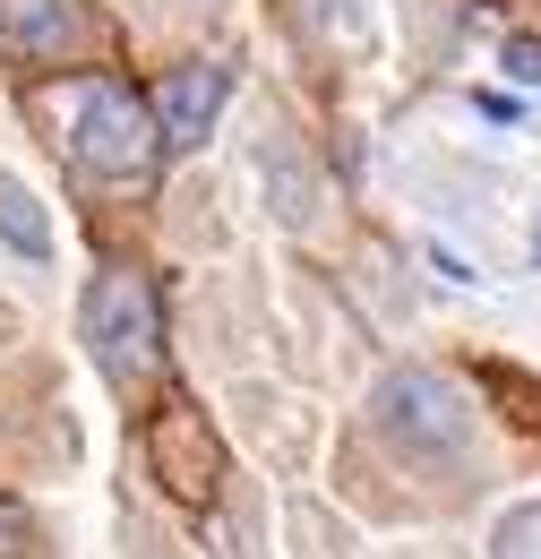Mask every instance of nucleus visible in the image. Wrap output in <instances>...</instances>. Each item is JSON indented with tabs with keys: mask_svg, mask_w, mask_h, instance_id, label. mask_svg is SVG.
I'll return each mask as SVG.
<instances>
[{
	"mask_svg": "<svg viewBox=\"0 0 541 559\" xmlns=\"http://www.w3.org/2000/svg\"><path fill=\"white\" fill-rule=\"evenodd\" d=\"M69 146H77V164H86L95 181H112V190L155 181V164H164L155 95H137V86H121V78L86 86V95H77V121H69Z\"/></svg>",
	"mask_w": 541,
	"mask_h": 559,
	"instance_id": "2",
	"label": "nucleus"
},
{
	"mask_svg": "<svg viewBox=\"0 0 541 559\" xmlns=\"http://www.w3.org/2000/svg\"><path fill=\"white\" fill-rule=\"evenodd\" d=\"M490 559H541V499H525V508H507V516H498Z\"/></svg>",
	"mask_w": 541,
	"mask_h": 559,
	"instance_id": "6",
	"label": "nucleus"
},
{
	"mask_svg": "<svg viewBox=\"0 0 541 559\" xmlns=\"http://www.w3.org/2000/svg\"><path fill=\"white\" fill-rule=\"evenodd\" d=\"M86 353L112 388H146L164 361V301L137 267H104L86 284Z\"/></svg>",
	"mask_w": 541,
	"mask_h": 559,
	"instance_id": "3",
	"label": "nucleus"
},
{
	"mask_svg": "<svg viewBox=\"0 0 541 559\" xmlns=\"http://www.w3.org/2000/svg\"><path fill=\"white\" fill-rule=\"evenodd\" d=\"M370 430L405 456L412 474H456L465 456L481 448V421H473V396L447 379V370H387L378 388H370Z\"/></svg>",
	"mask_w": 541,
	"mask_h": 559,
	"instance_id": "1",
	"label": "nucleus"
},
{
	"mask_svg": "<svg viewBox=\"0 0 541 559\" xmlns=\"http://www.w3.org/2000/svg\"><path fill=\"white\" fill-rule=\"evenodd\" d=\"M0 241H9L26 267H44V259H52V224H44V207H35V190H26V181H9V173H0Z\"/></svg>",
	"mask_w": 541,
	"mask_h": 559,
	"instance_id": "5",
	"label": "nucleus"
},
{
	"mask_svg": "<svg viewBox=\"0 0 541 559\" xmlns=\"http://www.w3.org/2000/svg\"><path fill=\"white\" fill-rule=\"evenodd\" d=\"M498 61H507L516 86H541V44H533V35H507V44H498Z\"/></svg>",
	"mask_w": 541,
	"mask_h": 559,
	"instance_id": "7",
	"label": "nucleus"
},
{
	"mask_svg": "<svg viewBox=\"0 0 541 559\" xmlns=\"http://www.w3.org/2000/svg\"><path fill=\"white\" fill-rule=\"evenodd\" d=\"M224 104H232V70H224V61H181V70L155 86V130H164V155L206 146V139H215V121H224Z\"/></svg>",
	"mask_w": 541,
	"mask_h": 559,
	"instance_id": "4",
	"label": "nucleus"
},
{
	"mask_svg": "<svg viewBox=\"0 0 541 559\" xmlns=\"http://www.w3.org/2000/svg\"><path fill=\"white\" fill-rule=\"evenodd\" d=\"M533 250H541V241H533Z\"/></svg>",
	"mask_w": 541,
	"mask_h": 559,
	"instance_id": "8",
	"label": "nucleus"
}]
</instances>
